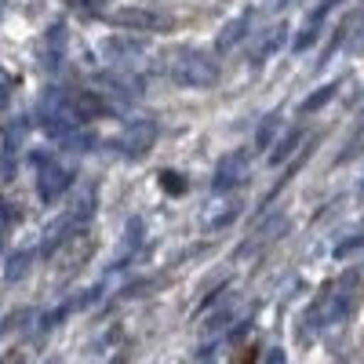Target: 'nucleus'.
<instances>
[{
  "label": "nucleus",
  "instance_id": "nucleus-1",
  "mask_svg": "<svg viewBox=\"0 0 364 364\" xmlns=\"http://www.w3.org/2000/svg\"><path fill=\"white\" fill-rule=\"evenodd\" d=\"M168 77L178 87H197L208 91L219 84V63L200 48H175L168 55Z\"/></svg>",
  "mask_w": 364,
  "mask_h": 364
},
{
  "label": "nucleus",
  "instance_id": "nucleus-2",
  "mask_svg": "<svg viewBox=\"0 0 364 364\" xmlns=\"http://www.w3.org/2000/svg\"><path fill=\"white\" fill-rule=\"evenodd\" d=\"M154 142H157V124L154 120H135V124L124 132V139H120V149H124L128 157H146Z\"/></svg>",
  "mask_w": 364,
  "mask_h": 364
},
{
  "label": "nucleus",
  "instance_id": "nucleus-3",
  "mask_svg": "<svg viewBox=\"0 0 364 364\" xmlns=\"http://www.w3.org/2000/svg\"><path fill=\"white\" fill-rule=\"evenodd\" d=\"M117 26H128V29H168L171 18L157 15V11H146V8H124V11H117L113 15Z\"/></svg>",
  "mask_w": 364,
  "mask_h": 364
},
{
  "label": "nucleus",
  "instance_id": "nucleus-4",
  "mask_svg": "<svg viewBox=\"0 0 364 364\" xmlns=\"http://www.w3.org/2000/svg\"><path fill=\"white\" fill-rule=\"evenodd\" d=\"M240 182H245V154H230V157H223L219 168H215V182H211V186L223 193V190L240 186Z\"/></svg>",
  "mask_w": 364,
  "mask_h": 364
},
{
  "label": "nucleus",
  "instance_id": "nucleus-5",
  "mask_svg": "<svg viewBox=\"0 0 364 364\" xmlns=\"http://www.w3.org/2000/svg\"><path fill=\"white\" fill-rule=\"evenodd\" d=\"M70 186V171L66 168H58V164H48L44 171H41V200L44 204H51L55 197H63V190Z\"/></svg>",
  "mask_w": 364,
  "mask_h": 364
},
{
  "label": "nucleus",
  "instance_id": "nucleus-6",
  "mask_svg": "<svg viewBox=\"0 0 364 364\" xmlns=\"http://www.w3.org/2000/svg\"><path fill=\"white\" fill-rule=\"evenodd\" d=\"M70 113L77 120H95V117H106L109 106L99 99V95H91V91H77V95L70 99Z\"/></svg>",
  "mask_w": 364,
  "mask_h": 364
},
{
  "label": "nucleus",
  "instance_id": "nucleus-7",
  "mask_svg": "<svg viewBox=\"0 0 364 364\" xmlns=\"http://www.w3.org/2000/svg\"><path fill=\"white\" fill-rule=\"evenodd\" d=\"M248 22H252V11H240L237 18H230V22H226V29L219 33V41H215V51H219V55H223V51H230L240 37L248 33Z\"/></svg>",
  "mask_w": 364,
  "mask_h": 364
},
{
  "label": "nucleus",
  "instance_id": "nucleus-8",
  "mask_svg": "<svg viewBox=\"0 0 364 364\" xmlns=\"http://www.w3.org/2000/svg\"><path fill=\"white\" fill-rule=\"evenodd\" d=\"M277 128H281V113H266L259 132H255V149H266L273 142V132H277Z\"/></svg>",
  "mask_w": 364,
  "mask_h": 364
},
{
  "label": "nucleus",
  "instance_id": "nucleus-9",
  "mask_svg": "<svg viewBox=\"0 0 364 364\" xmlns=\"http://www.w3.org/2000/svg\"><path fill=\"white\" fill-rule=\"evenodd\" d=\"M299 139H302V132H299V128H291V132H288V135L277 142V149L269 154V164H281V161H288V154L299 146Z\"/></svg>",
  "mask_w": 364,
  "mask_h": 364
},
{
  "label": "nucleus",
  "instance_id": "nucleus-10",
  "mask_svg": "<svg viewBox=\"0 0 364 364\" xmlns=\"http://www.w3.org/2000/svg\"><path fill=\"white\" fill-rule=\"evenodd\" d=\"M336 91H339V84H324L321 91H314V95H310L306 102H302V113H317L328 99H336Z\"/></svg>",
  "mask_w": 364,
  "mask_h": 364
},
{
  "label": "nucleus",
  "instance_id": "nucleus-11",
  "mask_svg": "<svg viewBox=\"0 0 364 364\" xmlns=\"http://www.w3.org/2000/svg\"><path fill=\"white\" fill-rule=\"evenodd\" d=\"M161 182H164V186H168L171 193H178V190H182V178H175V171H164V175H161Z\"/></svg>",
  "mask_w": 364,
  "mask_h": 364
},
{
  "label": "nucleus",
  "instance_id": "nucleus-12",
  "mask_svg": "<svg viewBox=\"0 0 364 364\" xmlns=\"http://www.w3.org/2000/svg\"><path fill=\"white\" fill-rule=\"evenodd\" d=\"M109 364H128V353H117V357H113Z\"/></svg>",
  "mask_w": 364,
  "mask_h": 364
},
{
  "label": "nucleus",
  "instance_id": "nucleus-13",
  "mask_svg": "<svg viewBox=\"0 0 364 364\" xmlns=\"http://www.w3.org/2000/svg\"><path fill=\"white\" fill-rule=\"evenodd\" d=\"M70 4H73V0H70ZM77 4H84V8H91V4H99V0H77Z\"/></svg>",
  "mask_w": 364,
  "mask_h": 364
},
{
  "label": "nucleus",
  "instance_id": "nucleus-14",
  "mask_svg": "<svg viewBox=\"0 0 364 364\" xmlns=\"http://www.w3.org/2000/svg\"><path fill=\"white\" fill-rule=\"evenodd\" d=\"M48 364H58V360H55V357H51V360H48Z\"/></svg>",
  "mask_w": 364,
  "mask_h": 364
},
{
  "label": "nucleus",
  "instance_id": "nucleus-15",
  "mask_svg": "<svg viewBox=\"0 0 364 364\" xmlns=\"http://www.w3.org/2000/svg\"><path fill=\"white\" fill-rule=\"evenodd\" d=\"M277 4H288V0H277Z\"/></svg>",
  "mask_w": 364,
  "mask_h": 364
}]
</instances>
